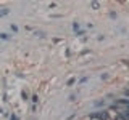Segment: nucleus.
Returning a JSON list of instances; mask_svg holds the SVG:
<instances>
[{
	"label": "nucleus",
	"mask_w": 129,
	"mask_h": 120,
	"mask_svg": "<svg viewBox=\"0 0 129 120\" xmlns=\"http://www.w3.org/2000/svg\"><path fill=\"white\" fill-rule=\"evenodd\" d=\"M90 118H99V120H108V114L107 112H95V114L90 115Z\"/></svg>",
	"instance_id": "1"
},
{
	"label": "nucleus",
	"mask_w": 129,
	"mask_h": 120,
	"mask_svg": "<svg viewBox=\"0 0 129 120\" xmlns=\"http://www.w3.org/2000/svg\"><path fill=\"white\" fill-rule=\"evenodd\" d=\"M8 13H10V10H8V8H2V10H0V16H5Z\"/></svg>",
	"instance_id": "2"
},
{
	"label": "nucleus",
	"mask_w": 129,
	"mask_h": 120,
	"mask_svg": "<svg viewBox=\"0 0 129 120\" xmlns=\"http://www.w3.org/2000/svg\"><path fill=\"white\" fill-rule=\"evenodd\" d=\"M90 6L94 8V10H99V8H100V3H99V2H92V3H90Z\"/></svg>",
	"instance_id": "3"
},
{
	"label": "nucleus",
	"mask_w": 129,
	"mask_h": 120,
	"mask_svg": "<svg viewBox=\"0 0 129 120\" xmlns=\"http://www.w3.org/2000/svg\"><path fill=\"white\" fill-rule=\"evenodd\" d=\"M0 38H3V40H7V38H8V34H0Z\"/></svg>",
	"instance_id": "4"
},
{
	"label": "nucleus",
	"mask_w": 129,
	"mask_h": 120,
	"mask_svg": "<svg viewBox=\"0 0 129 120\" xmlns=\"http://www.w3.org/2000/svg\"><path fill=\"white\" fill-rule=\"evenodd\" d=\"M73 29L78 30V29H79V24H78V22H74V24H73Z\"/></svg>",
	"instance_id": "5"
},
{
	"label": "nucleus",
	"mask_w": 129,
	"mask_h": 120,
	"mask_svg": "<svg viewBox=\"0 0 129 120\" xmlns=\"http://www.w3.org/2000/svg\"><path fill=\"white\" fill-rule=\"evenodd\" d=\"M11 30H13V32H16V30H18V27H16L15 24H11Z\"/></svg>",
	"instance_id": "6"
},
{
	"label": "nucleus",
	"mask_w": 129,
	"mask_h": 120,
	"mask_svg": "<svg viewBox=\"0 0 129 120\" xmlns=\"http://www.w3.org/2000/svg\"><path fill=\"white\" fill-rule=\"evenodd\" d=\"M10 120H18V117H16V115H11V117H10Z\"/></svg>",
	"instance_id": "7"
},
{
	"label": "nucleus",
	"mask_w": 129,
	"mask_h": 120,
	"mask_svg": "<svg viewBox=\"0 0 129 120\" xmlns=\"http://www.w3.org/2000/svg\"><path fill=\"white\" fill-rule=\"evenodd\" d=\"M124 94H126V96H129V90H124Z\"/></svg>",
	"instance_id": "8"
},
{
	"label": "nucleus",
	"mask_w": 129,
	"mask_h": 120,
	"mask_svg": "<svg viewBox=\"0 0 129 120\" xmlns=\"http://www.w3.org/2000/svg\"><path fill=\"white\" fill-rule=\"evenodd\" d=\"M127 109H129V102H127Z\"/></svg>",
	"instance_id": "9"
}]
</instances>
